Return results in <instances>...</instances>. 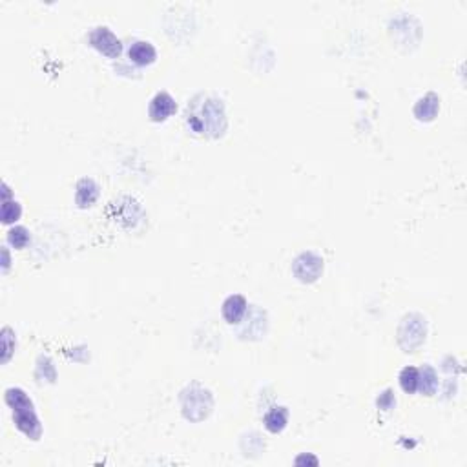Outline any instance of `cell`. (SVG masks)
<instances>
[{"label":"cell","instance_id":"6da1fadb","mask_svg":"<svg viewBox=\"0 0 467 467\" xmlns=\"http://www.w3.org/2000/svg\"><path fill=\"white\" fill-rule=\"evenodd\" d=\"M188 132L199 137L217 139L225 135L228 128L227 111L221 99L210 95H198L188 102L184 113Z\"/></svg>","mask_w":467,"mask_h":467},{"label":"cell","instance_id":"7a4b0ae2","mask_svg":"<svg viewBox=\"0 0 467 467\" xmlns=\"http://www.w3.org/2000/svg\"><path fill=\"white\" fill-rule=\"evenodd\" d=\"M4 400L11 409V413H13L15 427L19 429L26 438L33 440V442L40 440L42 425H40L37 413H35L33 402L26 395V390L19 389V387H10V389L6 390Z\"/></svg>","mask_w":467,"mask_h":467},{"label":"cell","instance_id":"3957f363","mask_svg":"<svg viewBox=\"0 0 467 467\" xmlns=\"http://www.w3.org/2000/svg\"><path fill=\"white\" fill-rule=\"evenodd\" d=\"M214 398L212 393L205 387L190 386L181 393V411L188 422H203L212 413Z\"/></svg>","mask_w":467,"mask_h":467},{"label":"cell","instance_id":"277c9868","mask_svg":"<svg viewBox=\"0 0 467 467\" xmlns=\"http://www.w3.org/2000/svg\"><path fill=\"white\" fill-rule=\"evenodd\" d=\"M427 336V323L418 312L407 314L398 327V343L404 352H416L425 342Z\"/></svg>","mask_w":467,"mask_h":467},{"label":"cell","instance_id":"5b68a950","mask_svg":"<svg viewBox=\"0 0 467 467\" xmlns=\"http://www.w3.org/2000/svg\"><path fill=\"white\" fill-rule=\"evenodd\" d=\"M292 274L301 283H314L323 274V260L314 252H303L294 260Z\"/></svg>","mask_w":467,"mask_h":467},{"label":"cell","instance_id":"8992f818","mask_svg":"<svg viewBox=\"0 0 467 467\" xmlns=\"http://www.w3.org/2000/svg\"><path fill=\"white\" fill-rule=\"evenodd\" d=\"M90 46L95 48L99 54L106 55L108 58H117L122 54V42L116 37V33L110 28H95L92 33L88 35Z\"/></svg>","mask_w":467,"mask_h":467},{"label":"cell","instance_id":"52a82bcc","mask_svg":"<svg viewBox=\"0 0 467 467\" xmlns=\"http://www.w3.org/2000/svg\"><path fill=\"white\" fill-rule=\"evenodd\" d=\"M177 111V102L168 92H159L152 97L148 104V117L154 122H164Z\"/></svg>","mask_w":467,"mask_h":467},{"label":"cell","instance_id":"ba28073f","mask_svg":"<svg viewBox=\"0 0 467 467\" xmlns=\"http://www.w3.org/2000/svg\"><path fill=\"white\" fill-rule=\"evenodd\" d=\"M246 310H248V301H246L241 294L228 296V298L223 301L221 314L228 325H239V323L243 322V318L246 316Z\"/></svg>","mask_w":467,"mask_h":467},{"label":"cell","instance_id":"9c48e42d","mask_svg":"<svg viewBox=\"0 0 467 467\" xmlns=\"http://www.w3.org/2000/svg\"><path fill=\"white\" fill-rule=\"evenodd\" d=\"M128 58L135 66L145 68L157 61V49L148 40H134L128 48Z\"/></svg>","mask_w":467,"mask_h":467},{"label":"cell","instance_id":"30bf717a","mask_svg":"<svg viewBox=\"0 0 467 467\" xmlns=\"http://www.w3.org/2000/svg\"><path fill=\"white\" fill-rule=\"evenodd\" d=\"M414 117L420 122H431L436 119L440 111V97L436 93L429 92L424 97H420L418 102L414 104Z\"/></svg>","mask_w":467,"mask_h":467},{"label":"cell","instance_id":"8fae6325","mask_svg":"<svg viewBox=\"0 0 467 467\" xmlns=\"http://www.w3.org/2000/svg\"><path fill=\"white\" fill-rule=\"evenodd\" d=\"M99 184L90 177L81 179L75 188V203L79 208H90L99 199Z\"/></svg>","mask_w":467,"mask_h":467},{"label":"cell","instance_id":"7c38bea8","mask_svg":"<svg viewBox=\"0 0 467 467\" xmlns=\"http://www.w3.org/2000/svg\"><path fill=\"white\" fill-rule=\"evenodd\" d=\"M263 424H265V429L269 433L278 434L281 433L287 424H289V411L283 405H276L269 413L265 414V418H263Z\"/></svg>","mask_w":467,"mask_h":467},{"label":"cell","instance_id":"4fadbf2b","mask_svg":"<svg viewBox=\"0 0 467 467\" xmlns=\"http://www.w3.org/2000/svg\"><path fill=\"white\" fill-rule=\"evenodd\" d=\"M440 387L438 374L434 371L431 365H424L418 369V390L416 393H422L424 396H433L436 395V390Z\"/></svg>","mask_w":467,"mask_h":467},{"label":"cell","instance_id":"5bb4252c","mask_svg":"<svg viewBox=\"0 0 467 467\" xmlns=\"http://www.w3.org/2000/svg\"><path fill=\"white\" fill-rule=\"evenodd\" d=\"M398 381H400V387L405 395H414L418 390V369L413 365L404 367L398 376Z\"/></svg>","mask_w":467,"mask_h":467},{"label":"cell","instance_id":"9a60e30c","mask_svg":"<svg viewBox=\"0 0 467 467\" xmlns=\"http://www.w3.org/2000/svg\"><path fill=\"white\" fill-rule=\"evenodd\" d=\"M20 216H22V207H20L19 201H15V199H4L2 201L0 217H2L4 225H13V223L19 221Z\"/></svg>","mask_w":467,"mask_h":467},{"label":"cell","instance_id":"2e32d148","mask_svg":"<svg viewBox=\"0 0 467 467\" xmlns=\"http://www.w3.org/2000/svg\"><path fill=\"white\" fill-rule=\"evenodd\" d=\"M8 243L13 248H17V251H22L29 243V232L24 227L10 228V232H8Z\"/></svg>","mask_w":467,"mask_h":467},{"label":"cell","instance_id":"e0dca14e","mask_svg":"<svg viewBox=\"0 0 467 467\" xmlns=\"http://www.w3.org/2000/svg\"><path fill=\"white\" fill-rule=\"evenodd\" d=\"M2 349H4V352H2V363H8L15 351V336L11 334V329L8 327L2 331Z\"/></svg>","mask_w":467,"mask_h":467},{"label":"cell","instance_id":"ac0fdd59","mask_svg":"<svg viewBox=\"0 0 467 467\" xmlns=\"http://www.w3.org/2000/svg\"><path fill=\"white\" fill-rule=\"evenodd\" d=\"M395 404H396V398L389 389H387L383 395H380V398H378V407L383 411H390Z\"/></svg>","mask_w":467,"mask_h":467},{"label":"cell","instance_id":"d6986e66","mask_svg":"<svg viewBox=\"0 0 467 467\" xmlns=\"http://www.w3.org/2000/svg\"><path fill=\"white\" fill-rule=\"evenodd\" d=\"M301 464H312V466H318L319 460L312 454H301V457L296 458V466H301Z\"/></svg>","mask_w":467,"mask_h":467},{"label":"cell","instance_id":"ffe728a7","mask_svg":"<svg viewBox=\"0 0 467 467\" xmlns=\"http://www.w3.org/2000/svg\"><path fill=\"white\" fill-rule=\"evenodd\" d=\"M2 255H4V269H2V270L6 272V270H8V267H10V254H8V251H6V248L2 251Z\"/></svg>","mask_w":467,"mask_h":467}]
</instances>
